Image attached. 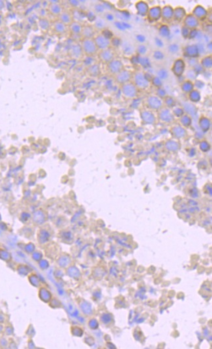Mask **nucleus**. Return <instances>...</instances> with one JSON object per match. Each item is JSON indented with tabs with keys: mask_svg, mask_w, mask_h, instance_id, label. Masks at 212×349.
<instances>
[{
	"mask_svg": "<svg viewBox=\"0 0 212 349\" xmlns=\"http://www.w3.org/2000/svg\"><path fill=\"white\" fill-rule=\"evenodd\" d=\"M186 68V64L184 60L182 58H178L174 61L171 70L174 76L177 78H180L184 75Z\"/></svg>",
	"mask_w": 212,
	"mask_h": 349,
	"instance_id": "nucleus-4",
	"label": "nucleus"
},
{
	"mask_svg": "<svg viewBox=\"0 0 212 349\" xmlns=\"http://www.w3.org/2000/svg\"><path fill=\"white\" fill-rule=\"evenodd\" d=\"M54 29L58 33H63L66 30V26L61 21H58L54 25Z\"/></svg>",
	"mask_w": 212,
	"mask_h": 349,
	"instance_id": "nucleus-29",
	"label": "nucleus"
},
{
	"mask_svg": "<svg viewBox=\"0 0 212 349\" xmlns=\"http://www.w3.org/2000/svg\"><path fill=\"white\" fill-rule=\"evenodd\" d=\"M182 22H183L182 25L189 29L190 30L197 29L200 25L199 21L191 13L187 14Z\"/></svg>",
	"mask_w": 212,
	"mask_h": 349,
	"instance_id": "nucleus-10",
	"label": "nucleus"
},
{
	"mask_svg": "<svg viewBox=\"0 0 212 349\" xmlns=\"http://www.w3.org/2000/svg\"><path fill=\"white\" fill-rule=\"evenodd\" d=\"M132 82L138 90H144L149 89L151 82L147 78L145 73L142 71H137L133 73Z\"/></svg>",
	"mask_w": 212,
	"mask_h": 349,
	"instance_id": "nucleus-1",
	"label": "nucleus"
},
{
	"mask_svg": "<svg viewBox=\"0 0 212 349\" xmlns=\"http://www.w3.org/2000/svg\"><path fill=\"white\" fill-rule=\"evenodd\" d=\"M192 68L193 70H194L197 73H198V74H200V73H202L204 71V70L203 69V68L202 67H201V65L200 64L199 62H198V63H197V64H195L194 66V67H193Z\"/></svg>",
	"mask_w": 212,
	"mask_h": 349,
	"instance_id": "nucleus-42",
	"label": "nucleus"
},
{
	"mask_svg": "<svg viewBox=\"0 0 212 349\" xmlns=\"http://www.w3.org/2000/svg\"><path fill=\"white\" fill-rule=\"evenodd\" d=\"M153 57H154L156 60H162L164 57L163 53L160 51H155L153 54Z\"/></svg>",
	"mask_w": 212,
	"mask_h": 349,
	"instance_id": "nucleus-40",
	"label": "nucleus"
},
{
	"mask_svg": "<svg viewBox=\"0 0 212 349\" xmlns=\"http://www.w3.org/2000/svg\"><path fill=\"white\" fill-rule=\"evenodd\" d=\"M159 35L163 38H167L170 36L171 31L167 24H162L161 25L158 29Z\"/></svg>",
	"mask_w": 212,
	"mask_h": 349,
	"instance_id": "nucleus-20",
	"label": "nucleus"
},
{
	"mask_svg": "<svg viewBox=\"0 0 212 349\" xmlns=\"http://www.w3.org/2000/svg\"><path fill=\"white\" fill-rule=\"evenodd\" d=\"M174 113L176 114L177 113L178 115H182V113H183V111H182V110L180 108H177L174 111Z\"/></svg>",
	"mask_w": 212,
	"mask_h": 349,
	"instance_id": "nucleus-48",
	"label": "nucleus"
},
{
	"mask_svg": "<svg viewBox=\"0 0 212 349\" xmlns=\"http://www.w3.org/2000/svg\"><path fill=\"white\" fill-rule=\"evenodd\" d=\"M163 100L168 105H172L174 104V99L171 96H166L163 98Z\"/></svg>",
	"mask_w": 212,
	"mask_h": 349,
	"instance_id": "nucleus-44",
	"label": "nucleus"
},
{
	"mask_svg": "<svg viewBox=\"0 0 212 349\" xmlns=\"http://www.w3.org/2000/svg\"><path fill=\"white\" fill-rule=\"evenodd\" d=\"M198 62H199L197 59H188V64L191 67V68H193Z\"/></svg>",
	"mask_w": 212,
	"mask_h": 349,
	"instance_id": "nucleus-45",
	"label": "nucleus"
},
{
	"mask_svg": "<svg viewBox=\"0 0 212 349\" xmlns=\"http://www.w3.org/2000/svg\"><path fill=\"white\" fill-rule=\"evenodd\" d=\"M69 27H70V30L75 35H80L81 34L82 27L77 21H73V22L69 25Z\"/></svg>",
	"mask_w": 212,
	"mask_h": 349,
	"instance_id": "nucleus-26",
	"label": "nucleus"
},
{
	"mask_svg": "<svg viewBox=\"0 0 212 349\" xmlns=\"http://www.w3.org/2000/svg\"><path fill=\"white\" fill-rule=\"evenodd\" d=\"M160 117L162 120L165 122H170L173 119V116L169 110L167 109H164L161 111L160 113Z\"/></svg>",
	"mask_w": 212,
	"mask_h": 349,
	"instance_id": "nucleus-25",
	"label": "nucleus"
},
{
	"mask_svg": "<svg viewBox=\"0 0 212 349\" xmlns=\"http://www.w3.org/2000/svg\"><path fill=\"white\" fill-rule=\"evenodd\" d=\"M146 17L150 23H154L159 21L162 18V7L155 5L150 7Z\"/></svg>",
	"mask_w": 212,
	"mask_h": 349,
	"instance_id": "nucleus-5",
	"label": "nucleus"
},
{
	"mask_svg": "<svg viewBox=\"0 0 212 349\" xmlns=\"http://www.w3.org/2000/svg\"><path fill=\"white\" fill-rule=\"evenodd\" d=\"M200 64L203 68L204 70H211L212 68V56L211 54L205 56L201 59Z\"/></svg>",
	"mask_w": 212,
	"mask_h": 349,
	"instance_id": "nucleus-17",
	"label": "nucleus"
},
{
	"mask_svg": "<svg viewBox=\"0 0 212 349\" xmlns=\"http://www.w3.org/2000/svg\"><path fill=\"white\" fill-rule=\"evenodd\" d=\"M150 82H151V84H152V85L156 87V89L162 88V85H163L162 80L160 78H159L157 76H153L152 78H151V79L150 80Z\"/></svg>",
	"mask_w": 212,
	"mask_h": 349,
	"instance_id": "nucleus-28",
	"label": "nucleus"
},
{
	"mask_svg": "<svg viewBox=\"0 0 212 349\" xmlns=\"http://www.w3.org/2000/svg\"><path fill=\"white\" fill-rule=\"evenodd\" d=\"M94 30L92 26L90 25H86L85 27H82L81 35L84 37V39H92L94 36Z\"/></svg>",
	"mask_w": 212,
	"mask_h": 349,
	"instance_id": "nucleus-19",
	"label": "nucleus"
},
{
	"mask_svg": "<svg viewBox=\"0 0 212 349\" xmlns=\"http://www.w3.org/2000/svg\"><path fill=\"white\" fill-rule=\"evenodd\" d=\"M181 122L182 123V124L184 125L185 126H188L189 125H190L191 124V119L189 116H184L181 119Z\"/></svg>",
	"mask_w": 212,
	"mask_h": 349,
	"instance_id": "nucleus-43",
	"label": "nucleus"
},
{
	"mask_svg": "<svg viewBox=\"0 0 212 349\" xmlns=\"http://www.w3.org/2000/svg\"><path fill=\"white\" fill-rule=\"evenodd\" d=\"M180 50L179 48V46L177 44H171L168 47V50L171 53H177Z\"/></svg>",
	"mask_w": 212,
	"mask_h": 349,
	"instance_id": "nucleus-34",
	"label": "nucleus"
},
{
	"mask_svg": "<svg viewBox=\"0 0 212 349\" xmlns=\"http://www.w3.org/2000/svg\"><path fill=\"white\" fill-rule=\"evenodd\" d=\"M195 82H193V83H194V86L195 87L197 86V87L198 88V89H201V88H202L204 86V83L202 82V81L196 79Z\"/></svg>",
	"mask_w": 212,
	"mask_h": 349,
	"instance_id": "nucleus-47",
	"label": "nucleus"
},
{
	"mask_svg": "<svg viewBox=\"0 0 212 349\" xmlns=\"http://www.w3.org/2000/svg\"><path fill=\"white\" fill-rule=\"evenodd\" d=\"M190 29L187 28L186 27L182 25L181 27V35L184 39H188V36L189 35Z\"/></svg>",
	"mask_w": 212,
	"mask_h": 349,
	"instance_id": "nucleus-36",
	"label": "nucleus"
},
{
	"mask_svg": "<svg viewBox=\"0 0 212 349\" xmlns=\"http://www.w3.org/2000/svg\"><path fill=\"white\" fill-rule=\"evenodd\" d=\"M198 76H199L198 73H197L192 68H190L189 69L187 70V71L186 72V79L190 80L191 81V82L195 81L197 79Z\"/></svg>",
	"mask_w": 212,
	"mask_h": 349,
	"instance_id": "nucleus-27",
	"label": "nucleus"
},
{
	"mask_svg": "<svg viewBox=\"0 0 212 349\" xmlns=\"http://www.w3.org/2000/svg\"><path fill=\"white\" fill-rule=\"evenodd\" d=\"M157 94L156 96L159 97L160 98H164L167 96V93L166 90H164L163 88H159V89H156Z\"/></svg>",
	"mask_w": 212,
	"mask_h": 349,
	"instance_id": "nucleus-39",
	"label": "nucleus"
},
{
	"mask_svg": "<svg viewBox=\"0 0 212 349\" xmlns=\"http://www.w3.org/2000/svg\"><path fill=\"white\" fill-rule=\"evenodd\" d=\"M188 98L191 102H199L201 99V94L198 89H194L188 94Z\"/></svg>",
	"mask_w": 212,
	"mask_h": 349,
	"instance_id": "nucleus-22",
	"label": "nucleus"
},
{
	"mask_svg": "<svg viewBox=\"0 0 212 349\" xmlns=\"http://www.w3.org/2000/svg\"><path fill=\"white\" fill-rule=\"evenodd\" d=\"M111 44L114 47H118L121 44V40L119 37H112L110 39V45Z\"/></svg>",
	"mask_w": 212,
	"mask_h": 349,
	"instance_id": "nucleus-35",
	"label": "nucleus"
},
{
	"mask_svg": "<svg viewBox=\"0 0 212 349\" xmlns=\"http://www.w3.org/2000/svg\"><path fill=\"white\" fill-rule=\"evenodd\" d=\"M187 15V12L184 7L182 6H177L173 9V20L178 23L183 21L186 16Z\"/></svg>",
	"mask_w": 212,
	"mask_h": 349,
	"instance_id": "nucleus-14",
	"label": "nucleus"
},
{
	"mask_svg": "<svg viewBox=\"0 0 212 349\" xmlns=\"http://www.w3.org/2000/svg\"><path fill=\"white\" fill-rule=\"evenodd\" d=\"M87 72L91 77H97L100 74V68L98 64H92L87 69Z\"/></svg>",
	"mask_w": 212,
	"mask_h": 349,
	"instance_id": "nucleus-23",
	"label": "nucleus"
},
{
	"mask_svg": "<svg viewBox=\"0 0 212 349\" xmlns=\"http://www.w3.org/2000/svg\"><path fill=\"white\" fill-rule=\"evenodd\" d=\"M93 40L98 50L108 49L110 46V40L106 38L103 35H98L94 38Z\"/></svg>",
	"mask_w": 212,
	"mask_h": 349,
	"instance_id": "nucleus-11",
	"label": "nucleus"
},
{
	"mask_svg": "<svg viewBox=\"0 0 212 349\" xmlns=\"http://www.w3.org/2000/svg\"><path fill=\"white\" fill-rule=\"evenodd\" d=\"M149 8L150 7L147 1L141 0V1H138L135 3V9L136 10V13L140 16H147Z\"/></svg>",
	"mask_w": 212,
	"mask_h": 349,
	"instance_id": "nucleus-13",
	"label": "nucleus"
},
{
	"mask_svg": "<svg viewBox=\"0 0 212 349\" xmlns=\"http://www.w3.org/2000/svg\"><path fill=\"white\" fill-rule=\"evenodd\" d=\"M115 76V80L117 83H118L120 85L127 83L128 82H130L132 79L133 73L127 69H123L122 71H121L118 74H116Z\"/></svg>",
	"mask_w": 212,
	"mask_h": 349,
	"instance_id": "nucleus-6",
	"label": "nucleus"
},
{
	"mask_svg": "<svg viewBox=\"0 0 212 349\" xmlns=\"http://www.w3.org/2000/svg\"><path fill=\"white\" fill-rule=\"evenodd\" d=\"M195 89L194 83L191 81L186 79L180 84V89L184 93L189 94L190 92Z\"/></svg>",
	"mask_w": 212,
	"mask_h": 349,
	"instance_id": "nucleus-18",
	"label": "nucleus"
},
{
	"mask_svg": "<svg viewBox=\"0 0 212 349\" xmlns=\"http://www.w3.org/2000/svg\"><path fill=\"white\" fill-rule=\"evenodd\" d=\"M200 124L201 127H202V129L203 130H208V128H209L210 122L207 119H201Z\"/></svg>",
	"mask_w": 212,
	"mask_h": 349,
	"instance_id": "nucleus-37",
	"label": "nucleus"
},
{
	"mask_svg": "<svg viewBox=\"0 0 212 349\" xmlns=\"http://www.w3.org/2000/svg\"><path fill=\"white\" fill-rule=\"evenodd\" d=\"M208 10L201 5H197L193 8L191 14L200 21H204L206 20Z\"/></svg>",
	"mask_w": 212,
	"mask_h": 349,
	"instance_id": "nucleus-9",
	"label": "nucleus"
},
{
	"mask_svg": "<svg viewBox=\"0 0 212 349\" xmlns=\"http://www.w3.org/2000/svg\"><path fill=\"white\" fill-rule=\"evenodd\" d=\"M70 54L72 57L79 59L81 57L82 54V50L81 48V46L79 44H75L72 46L70 50Z\"/></svg>",
	"mask_w": 212,
	"mask_h": 349,
	"instance_id": "nucleus-21",
	"label": "nucleus"
},
{
	"mask_svg": "<svg viewBox=\"0 0 212 349\" xmlns=\"http://www.w3.org/2000/svg\"><path fill=\"white\" fill-rule=\"evenodd\" d=\"M198 35H199V32H198V30H197V29H191V30H190L189 35L188 36V39H194L197 37Z\"/></svg>",
	"mask_w": 212,
	"mask_h": 349,
	"instance_id": "nucleus-41",
	"label": "nucleus"
},
{
	"mask_svg": "<svg viewBox=\"0 0 212 349\" xmlns=\"http://www.w3.org/2000/svg\"><path fill=\"white\" fill-rule=\"evenodd\" d=\"M98 57L99 60L102 61L103 63L108 64V62L114 59L115 54L114 51L111 50L110 49H106L103 50H101L100 52L98 54Z\"/></svg>",
	"mask_w": 212,
	"mask_h": 349,
	"instance_id": "nucleus-12",
	"label": "nucleus"
},
{
	"mask_svg": "<svg viewBox=\"0 0 212 349\" xmlns=\"http://www.w3.org/2000/svg\"><path fill=\"white\" fill-rule=\"evenodd\" d=\"M60 18L61 22L65 25H70L73 22V18L71 14L68 12L62 13L60 15Z\"/></svg>",
	"mask_w": 212,
	"mask_h": 349,
	"instance_id": "nucleus-24",
	"label": "nucleus"
},
{
	"mask_svg": "<svg viewBox=\"0 0 212 349\" xmlns=\"http://www.w3.org/2000/svg\"><path fill=\"white\" fill-rule=\"evenodd\" d=\"M107 69L111 74L116 76L123 69H125V66L121 61L114 59L107 64Z\"/></svg>",
	"mask_w": 212,
	"mask_h": 349,
	"instance_id": "nucleus-8",
	"label": "nucleus"
},
{
	"mask_svg": "<svg viewBox=\"0 0 212 349\" xmlns=\"http://www.w3.org/2000/svg\"><path fill=\"white\" fill-rule=\"evenodd\" d=\"M208 16L206 17V20L207 21L209 24H212V11H211V9L210 8V9H208Z\"/></svg>",
	"mask_w": 212,
	"mask_h": 349,
	"instance_id": "nucleus-46",
	"label": "nucleus"
},
{
	"mask_svg": "<svg viewBox=\"0 0 212 349\" xmlns=\"http://www.w3.org/2000/svg\"><path fill=\"white\" fill-rule=\"evenodd\" d=\"M157 76L162 80L166 79L169 77V73L166 68H160L157 72Z\"/></svg>",
	"mask_w": 212,
	"mask_h": 349,
	"instance_id": "nucleus-30",
	"label": "nucleus"
},
{
	"mask_svg": "<svg viewBox=\"0 0 212 349\" xmlns=\"http://www.w3.org/2000/svg\"><path fill=\"white\" fill-rule=\"evenodd\" d=\"M173 7L170 5H164L162 7V18L163 21L169 22L173 20Z\"/></svg>",
	"mask_w": 212,
	"mask_h": 349,
	"instance_id": "nucleus-15",
	"label": "nucleus"
},
{
	"mask_svg": "<svg viewBox=\"0 0 212 349\" xmlns=\"http://www.w3.org/2000/svg\"><path fill=\"white\" fill-rule=\"evenodd\" d=\"M138 89L135 86L134 83L131 81L121 85V91L124 96L128 98H134L137 96Z\"/></svg>",
	"mask_w": 212,
	"mask_h": 349,
	"instance_id": "nucleus-3",
	"label": "nucleus"
},
{
	"mask_svg": "<svg viewBox=\"0 0 212 349\" xmlns=\"http://www.w3.org/2000/svg\"><path fill=\"white\" fill-rule=\"evenodd\" d=\"M142 117L146 122L152 123L154 121V116L149 111H144L142 113Z\"/></svg>",
	"mask_w": 212,
	"mask_h": 349,
	"instance_id": "nucleus-31",
	"label": "nucleus"
},
{
	"mask_svg": "<svg viewBox=\"0 0 212 349\" xmlns=\"http://www.w3.org/2000/svg\"><path fill=\"white\" fill-rule=\"evenodd\" d=\"M146 102L150 108L152 109H159L162 105V99L157 96H149L146 99Z\"/></svg>",
	"mask_w": 212,
	"mask_h": 349,
	"instance_id": "nucleus-16",
	"label": "nucleus"
},
{
	"mask_svg": "<svg viewBox=\"0 0 212 349\" xmlns=\"http://www.w3.org/2000/svg\"><path fill=\"white\" fill-rule=\"evenodd\" d=\"M184 56L188 59H198L200 56L199 47L197 44L186 46L183 49Z\"/></svg>",
	"mask_w": 212,
	"mask_h": 349,
	"instance_id": "nucleus-7",
	"label": "nucleus"
},
{
	"mask_svg": "<svg viewBox=\"0 0 212 349\" xmlns=\"http://www.w3.org/2000/svg\"><path fill=\"white\" fill-rule=\"evenodd\" d=\"M173 133L177 137H182L185 135V131L182 127H175L173 129Z\"/></svg>",
	"mask_w": 212,
	"mask_h": 349,
	"instance_id": "nucleus-32",
	"label": "nucleus"
},
{
	"mask_svg": "<svg viewBox=\"0 0 212 349\" xmlns=\"http://www.w3.org/2000/svg\"><path fill=\"white\" fill-rule=\"evenodd\" d=\"M211 42H210L209 43H208L207 44V49L208 50H209L210 52L211 51Z\"/></svg>",
	"mask_w": 212,
	"mask_h": 349,
	"instance_id": "nucleus-49",
	"label": "nucleus"
},
{
	"mask_svg": "<svg viewBox=\"0 0 212 349\" xmlns=\"http://www.w3.org/2000/svg\"><path fill=\"white\" fill-rule=\"evenodd\" d=\"M50 10H51V11H52L54 14H60L61 12L60 7L57 4H53V5H51Z\"/></svg>",
	"mask_w": 212,
	"mask_h": 349,
	"instance_id": "nucleus-38",
	"label": "nucleus"
},
{
	"mask_svg": "<svg viewBox=\"0 0 212 349\" xmlns=\"http://www.w3.org/2000/svg\"><path fill=\"white\" fill-rule=\"evenodd\" d=\"M136 51H137V53H138L139 56H143L146 53H147V47H146L144 44H140V45H139L138 47H137Z\"/></svg>",
	"mask_w": 212,
	"mask_h": 349,
	"instance_id": "nucleus-33",
	"label": "nucleus"
},
{
	"mask_svg": "<svg viewBox=\"0 0 212 349\" xmlns=\"http://www.w3.org/2000/svg\"><path fill=\"white\" fill-rule=\"evenodd\" d=\"M80 46H81L82 52L85 53L87 56H93L97 53L98 50L93 39H83Z\"/></svg>",
	"mask_w": 212,
	"mask_h": 349,
	"instance_id": "nucleus-2",
	"label": "nucleus"
}]
</instances>
